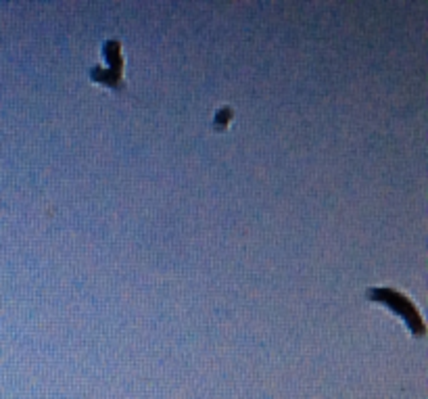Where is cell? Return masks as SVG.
<instances>
[{"label": "cell", "instance_id": "6da1fadb", "mask_svg": "<svg viewBox=\"0 0 428 399\" xmlns=\"http://www.w3.org/2000/svg\"><path fill=\"white\" fill-rule=\"evenodd\" d=\"M368 299L380 301V303L389 305L393 312H397V314L405 320V324H407L409 330H413L418 337L424 335V324H422V318H420L418 310H416V308L411 305V301H409L407 297H403L401 293H397V291H393V289H370V291H368Z\"/></svg>", "mask_w": 428, "mask_h": 399}]
</instances>
